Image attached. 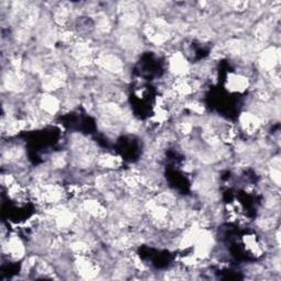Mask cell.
<instances>
[{
	"instance_id": "obj_7",
	"label": "cell",
	"mask_w": 281,
	"mask_h": 281,
	"mask_svg": "<svg viewBox=\"0 0 281 281\" xmlns=\"http://www.w3.org/2000/svg\"><path fill=\"white\" fill-rule=\"evenodd\" d=\"M169 66L170 70L177 76H185L189 71V65L187 60L180 53H176L171 56Z\"/></svg>"
},
{
	"instance_id": "obj_4",
	"label": "cell",
	"mask_w": 281,
	"mask_h": 281,
	"mask_svg": "<svg viewBox=\"0 0 281 281\" xmlns=\"http://www.w3.org/2000/svg\"><path fill=\"white\" fill-rule=\"evenodd\" d=\"M279 60H280L279 50L276 48H269L267 50H265L264 52L260 54L258 63L260 68L270 73V71L275 70L276 66L279 64Z\"/></svg>"
},
{
	"instance_id": "obj_8",
	"label": "cell",
	"mask_w": 281,
	"mask_h": 281,
	"mask_svg": "<svg viewBox=\"0 0 281 281\" xmlns=\"http://www.w3.org/2000/svg\"><path fill=\"white\" fill-rule=\"evenodd\" d=\"M3 249L13 258L20 259L24 256V246L22 242L17 236H12L8 238L6 245L3 246Z\"/></svg>"
},
{
	"instance_id": "obj_1",
	"label": "cell",
	"mask_w": 281,
	"mask_h": 281,
	"mask_svg": "<svg viewBox=\"0 0 281 281\" xmlns=\"http://www.w3.org/2000/svg\"><path fill=\"white\" fill-rule=\"evenodd\" d=\"M117 12H119L120 22L124 27H134L139 21L140 13L135 2H120L117 6Z\"/></svg>"
},
{
	"instance_id": "obj_19",
	"label": "cell",
	"mask_w": 281,
	"mask_h": 281,
	"mask_svg": "<svg viewBox=\"0 0 281 281\" xmlns=\"http://www.w3.org/2000/svg\"><path fill=\"white\" fill-rule=\"evenodd\" d=\"M275 223H276L275 219L268 218V219H262L258 224L263 229H272L275 227Z\"/></svg>"
},
{
	"instance_id": "obj_11",
	"label": "cell",
	"mask_w": 281,
	"mask_h": 281,
	"mask_svg": "<svg viewBox=\"0 0 281 281\" xmlns=\"http://www.w3.org/2000/svg\"><path fill=\"white\" fill-rule=\"evenodd\" d=\"M97 164L106 169H116L122 164V160L120 157L112 154H101L97 158Z\"/></svg>"
},
{
	"instance_id": "obj_9",
	"label": "cell",
	"mask_w": 281,
	"mask_h": 281,
	"mask_svg": "<svg viewBox=\"0 0 281 281\" xmlns=\"http://www.w3.org/2000/svg\"><path fill=\"white\" fill-rule=\"evenodd\" d=\"M84 210L90 217L96 219H104L107 216V209L97 200H87L84 202Z\"/></svg>"
},
{
	"instance_id": "obj_5",
	"label": "cell",
	"mask_w": 281,
	"mask_h": 281,
	"mask_svg": "<svg viewBox=\"0 0 281 281\" xmlns=\"http://www.w3.org/2000/svg\"><path fill=\"white\" fill-rule=\"evenodd\" d=\"M65 83V74L62 70H54L52 74L45 76L43 79V88L50 91H56L62 88Z\"/></svg>"
},
{
	"instance_id": "obj_3",
	"label": "cell",
	"mask_w": 281,
	"mask_h": 281,
	"mask_svg": "<svg viewBox=\"0 0 281 281\" xmlns=\"http://www.w3.org/2000/svg\"><path fill=\"white\" fill-rule=\"evenodd\" d=\"M96 64L111 74H121L123 71V62L114 54H102L96 58Z\"/></svg>"
},
{
	"instance_id": "obj_18",
	"label": "cell",
	"mask_w": 281,
	"mask_h": 281,
	"mask_svg": "<svg viewBox=\"0 0 281 281\" xmlns=\"http://www.w3.org/2000/svg\"><path fill=\"white\" fill-rule=\"evenodd\" d=\"M53 165L56 168H63L66 165V156L65 154H62V153H58L53 157Z\"/></svg>"
},
{
	"instance_id": "obj_13",
	"label": "cell",
	"mask_w": 281,
	"mask_h": 281,
	"mask_svg": "<svg viewBox=\"0 0 281 281\" xmlns=\"http://www.w3.org/2000/svg\"><path fill=\"white\" fill-rule=\"evenodd\" d=\"M227 87L232 91H244L248 87V79L241 75H229Z\"/></svg>"
},
{
	"instance_id": "obj_14",
	"label": "cell",
	"mask_w": 281,
	"mask_h": 281,
	"mask_svg": "<svg viewBox=\"0 0 281 281\" xmlns=\"http://www.w3.org/2000/svg\"><path fill=\"white\" fill-rule=\"evenodd\" d=\"M119 44L121 45L122 49H124L126 51H134L135 49L139 48L140 40L136 37V34L125 33L122 34L120 37Z\"/></svg>"
},
{
	"instance_id": "obj_2",
	"label": "cell",
	"mask_w": 281,
	"mask_h": 281,
	"mask_svg": "<svg viewBox=\"0 0 281 281\" xmlns=\"http://www.w3.org/2000/svg\"><path fill=\"white\" fill-rule=\"evenodd\" d=\"M75 267L77 273L85 279L95 278L100 272L99 266L87 257V255H77Z\"/></svg>"
},
{
	"instance_id": "obj_22",
	"label": "cell",
	"mask_w": 281,
	"mask_h": 281,
	"mask_svg": "<svg viewBox=\"0 0 281 281\" xmlns=\"http://www.w3.org/2000/svg\"><path fill=\"white\" fill-rule=\"evenodd\" d=\"M257 98L260 100V101H267V100H269V98H270V96H269V94L267 93V91H266L265 89H260L258 93H257Z\"/></svg>"
},
{
	"instance_id": "obj_12",
	"label": "cell",
	"mask_w": 281,
	"mask_h": 281,
	"mask_svg": "<svg viewBox=\"0 0 281 281\" xmlns=\"http://www.w3.org/2000/svg\"><path fill=\"white\" fill-rule=\"evenodd\" d=\"M70 6L68 3H60L59 6L55 9L54 11V20L55 22L59 25H66L69 21L70 17Z\"/></svg>"
},
{
	"instance_id": "obj_17",
	"label": "cell",
	"mask_w": 281,
	"mask_h": 281,
	"mask_svg": "<svg viewBox=\"0 0 281 281\" xmlns=\"http://www.w3.org/2000/svg\"><path fill=\"white\" fill-rule=\"evenodd\" d=\"M97 29L99 30L101 33H109L111 30V23L109 21L108 17L106 16H100L97 22Z\"/></svg>"
},
{
	"instance_id": "obj_10",
	"label": "cell",
	"mask_w": 281,
	"mask_h": 281,
	"mask_svg": "<svg viewBox=\"0 0 281 281\" xmlns=\"http://www.w3.org/2000/svg\"><path fill=\"white\" fill-rule=\"evenodd\" d=\"M40 107L48 114L54 115L59 110V101L52 95H44L40 100Z\"/></svg>"
},
{
	"instance_id": "obj_6",
	"label": "cell",
	"mask_w": 281,
	"mask_h": 281,
	"mask_svg": "<svg viewBox=\"0 0 281 281\" xmlns=\"http://www.w3.org/2000/svg\"><path fill=\"white\" fill-rule=\"evenodd\" d=\"M241 125L243 127L244 131H246L248 134H253V133L257 132L259 130L260 125H262V121H260V117L254 113H243L241 115Z\"/></svg>"
},
{
	"instance_id": "obj_21",
	"label": "cell",
	"mask_w": 281,
	"mask_h": 281,
	"mask_svg": "<svg viewBox=\"0 0 281 281\" xmlns=\"http://www.w3.org/2000/svg\"><path fill=\"white\" fill-rule=\"evenodd\" d=\"M270 176H272L273 181L276 185H280V169H276V168H270Z\"/></svg>"
},
{
	"instance_id": "obj_16",
	"label": "cell",
	"mask_w": 281,
	"mask_h": 281,
	"mask_svg": "<svg viewBox=\"0 0 281 281\" xmlns=\"http://www.w3.org/2000/svg\"><path fill=\"white\" fill-rule=\"evenodd\" d=\"M70 248L76 254V256L77 255H87L90 250V245L84 241H76L70 244Z\"/></svg>"
},
{
	"instance_id": "obj_15",
	"label": "cell",
	"mask_w": 281,
	"mask_h": 281,
	"mask_svg": "<svg viewBox=\"0 0 281 281\" xmlns=\"http://www.w3.org/2000/svg\"><path fill=\"white\" fill-rule=\"evenodd\" d=\"M22 155H23V151H22L21 147L12 146V147H10V149H8V150L3 152L2 160H3V162L6 161L8 163H16L20 160V158L22 157Z\"/></svg>"
},
{
	"instance_id": "obj_20",
	"label": "cell",
	"mask_w": 281,
	"mask_h": 281,
	"mask_svg": "<svg viewBox=\"0 0 281 281\" xmlns=\"http://www.w3.org/2000/svg\"><path fill=\"white\" fill-rule=\"evenodd\" d=\"M231 6L233 7V9L236 10V11H244V10H246L248 7V2L246 1H235L232 2Z\"/></svg>"
}]
</instances>
